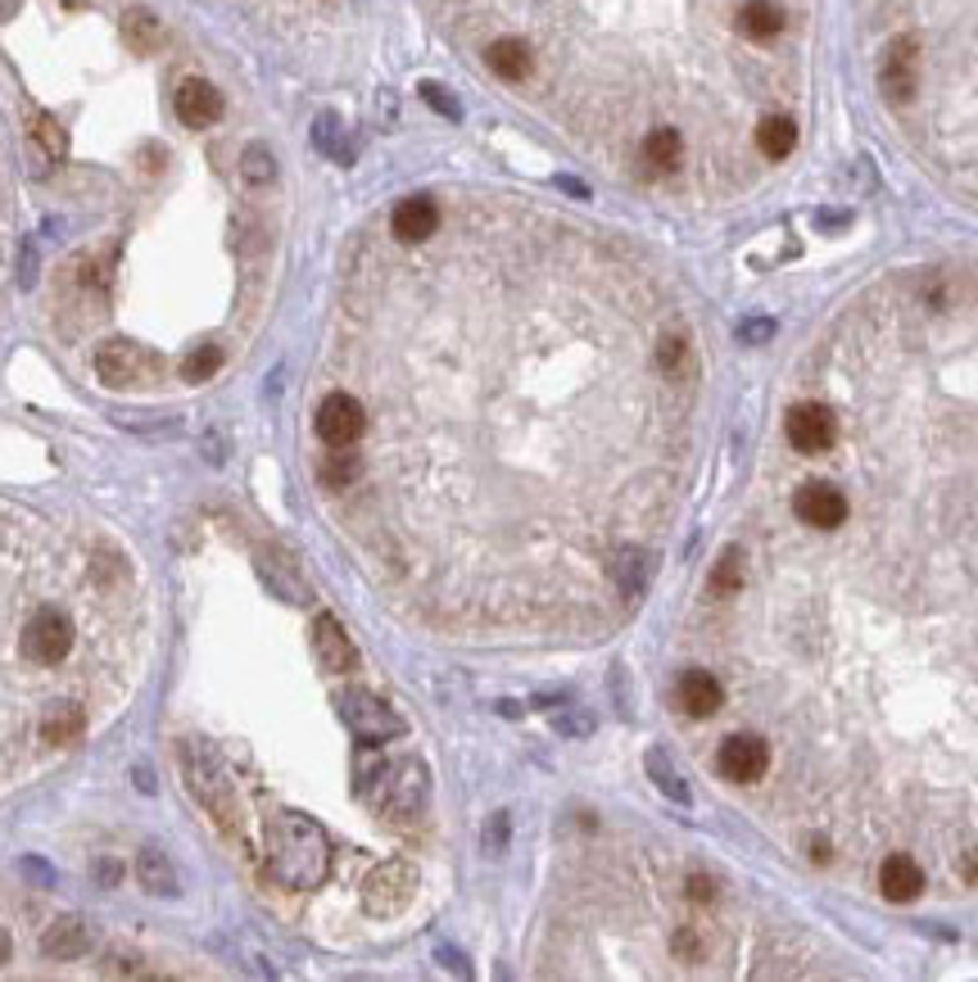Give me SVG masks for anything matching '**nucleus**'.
Segmentation results:
<instances>
[{"mask_svg": "<svg viewBox=\"0 0 978 982\" xmlns=\"http://www.w3.org/2000/svg\"><path fill=\"white\" fill-rule=\"evenodd\" d=\"M10 254H14V195H10L6 159H0V286H6V272H10Z\"/></svg>", "mask_w": 978, "mask_h": 982, "instance_id": "obj_28", "label": "nucleus"}, {"mask_svg": "<svg viewBox=\"0 0 978 982\" xmlns=\"http://www.w3.org/2000/svg\"><path fill=\"white\" fill-rule=\"evenodd\" d=\"M10 955H14V942H10V933H6V929H0V964H6Z\"/></svg>", "mask_w": 978, "mask_h": 982, "instance_id": "obj_46", "label": "nucleus"}, {"mask_svg": "<svg viewBox=\"0 0 978 982\" xmlns=\"http://www.w3.org/2000/svg\"><path fill=\"white\" fill-rule=\"evenodd\" d=\"M485 63L495 68L503 82H526L535 73V50L521 41V37H499L495 46L485 50Z\"/></svg>", "mask_w": 978, "mask_h": 982, "instance_id": "obj_19", "label": "nucleus"}, {"mask_svg": "<svg viewBox=\"0 0 978 982\" xmlns=\"http://www.w3.org/2000/svg\"><path fill=\"white\" fill-rule=\"evenodd\" d=\"M688 896H693V901H716V883H712L707 874H693V878H688Z\"/></svg>", "mask_w": 978, "mask_h": 982, "instance_id": "obj_42", "label": "nucleus"}, {"mask_svg": "<svg viewBox=\"0 0 978 982\" xmlns=\"http://www.w3.org/2000/svg\"><path fill=\"white\" fill-rule=\"evenodd\" d=\"M390 232L403 245H427L440 232V204L431 195H408L390 214Z\"/></svg>", "mask_w": 978, "mask_h": 982, "instance_id": "obj_12", "label": "nucleus"}, {"mask_svg": "<svg viewBox=\"0 0 978 982\" xmlns=\"http://www.w3.org/2000/svg\"><path fill=\"white\" fill-rule=\"evenodd\" d=\"M607 580H612V589H616L625 602L644 598V589H648V552L635 548V543L616 548L612 561H607Z\"/></svg>", "mask_w": 978, "mask_h": 982, "instance_id": "obj_17", "label": "nucleus"}, {"mask_svg": "<svg viewBox=\"0 0 978 982\" xmlns=\"http://www.w3.org/2000/svg\"><path fill=\"white\" fill-rule=\"evenodd\" d=\"M716 765H721V775L734 779V784H756V779L765 775V765H771V747H765L761 738L739 734V738H725V743H721Z\"/></svg>", "mask_w": 978, "mask_h": 982, "instance_id": "obj_11", "label": "nucleus"}, {"mask_svg": "<svg viewBox=\"0 0 978 982\" xmlns=\"http://www.w3.org/2000/svg\"><path fill=\"white\" fill-rule=\"evenodd\" d=\"M675 955H679V960H703L707 946H703V937H697L693 929H679V933H675Z\"/></svg>", "mask_w": 978, "mask_h": 982, "instance_id": "obj_39", "label": "nucleus"}, {"mask_svg": "<svg viewBox=\"0 0 978 982\" xmlns=\"http://www.w3.org/2000/svg\"><path fill=\"white\" fill-rule=\"evenodd\" d=\"M146 648L150 589L131 552L0 499V788L46 752L41 720L59 701L114 716Z\"/></svg>", "mask_w": 978, "mask_h": 982, "instance_id": "obj_1", "label": "nucleus"}, {"mask_svg": "<svg viewBox=\"0 0 978 982\" xmlns=\"http://www.w3.org/2000/svg\"><path fill=\"white\" fill-rule=\"evenodd\" d=\"M879 887H883L888 901H916L920 887H925V870L911 856H888L883 870H879Z\"/></svg>", "mask_w": 978, "mask_h": 982, "instance_id": "obj_21", "label": "nucleus"}, {"mask_svg": "<svg viewBox=\"0 0 978 982\" xmlns=\"http://www.w3.org/2000/svg\"><path fill=\"white\" fill-rule=\"evenodd\" d=\"M136 883H141L150 896H173L177 892V874H173V861L159 852V847H146L136 852Z\"/></svg>", "mask_w": 978, "mask_h": 982, "instance_id": "obj_24", "label": "nucleus"}, {"mask_svg": "<svg viewBox=\"0 0 978 982\" xmlns=\"http://www.w3.org/2000/svg\"><path fill=\"white\" fill-rule=\"evenodd\" d=\"M793 512H798L806 526H815V530H838V526L848 521V499L838 494L833 484L815 480V484H802V489H798Z\"/></svg>", "mask_w": 978, "mask_h": 982, "instance_id": "obj_13", "label": "nucleus"}, {"mask_svg": "<svg viewBox=\"0 0 978 982\" xmlns=\"http://www.w3.org/2000/svg\"><path fill=\"white\" fill-rule=\"evenodd\" d=\"M771 335H775V322H771V317H747V322L739 326V340H743V344H765Z\"/></svg>", "mask_w": 978, "mask_h": 982, "instance_id": "obj_38", "label": "nucleus"}, {"mask_svg": "<svg viewBox=\"0 0 978 982\" xmlns=\"http://www.w3.org/2000/svg\"><path fill=\"white\" fill-rule=\"evenodd\" d=\"M508 842H512V815H508V811H495V815L485 819L480 847H485L489 856H503V852H508Z\"/></svg>", "mask_w": 978, "mask_h": 982, "instance_id": "obj_35", "label": "nucleus"}, {"mask_svg": "<svg viewBox=\"0 0 978 982\" xmlns=\"http://www.w3.org/2000/svg\"><path fill=\"white\" fill-rule=\"evenodd\" d=\"M376 779H381V788H376V806H381L385 819H394V824H412L417 815L427 811L431 775H427V765L417 760V756H403V760L385 765Z\"/></svg>", "mask_w": 978, "mask_h": 982, "instance_id": "obj_4", "label": "nucleus"}, {"mask_svg": "<svg viewBox=\"0 0 978 982\" xmlns=\"http://www.w3.org/2000/svg\"><path fill=\"white\" fill-rule=\"evenodd\" d=\"M916 82H920V41H916V37L888 41L883 63H879L883 100H888V105H906V100L916 96Z\"/></svg>", "mask_w": 978, "mask_h": 982, "instance_id": "obj_8", "label": "nucleus"}, {"mask_svg": "<svg viewBox=\"0 0 978 982\" xmlns=\"http://www.w3.org/2000/svg\"><path fill=\"white\" fill-rule=\"evenodd\" d=\"M422 100H427L431 109H440L444 118H462V105H458L440 82H427V87H422Z\"/></svg>", "mask_w": 978, "mask_h": 982, "instance_id": "obj_37", "label": "nucleus"}, {"mask_svg": "<svg viewBox=\"0 0 978 982\" xmlns=\"http://www.w3.org/2000/svg\"><path fill=\"white\" fill-rule=\"evenodd\" d=\"M833 440H838V426L824 403H798L789 412V444L798 453H829Z\"/></svg>", "mask_w": 978, "mask_h": 982, "instance_id": "obj_10", "label": "nucleus"}, {"mask_svg": "<svg viewBox=\"0 0 978 982\" xmlns=\"http://www.w3.org/2000/svg\"><path fill=\"white\" fill-rule=\"evenodd\" d=\"M739 585H743V552L734 548V552H725V557L716 561V571H712V598H730V593H739Z\"/></svg>", "mask_w": 978, "mask_h": 982, "instance_id": "obj_34", "label": "nucleus"}, {"mask_svg": "<svg viewBox=\"0 0 978 982\" xmlns=\"http://www.w3.org/2000/svg\"><path fill=\"white\" fill-rule=\"evenodd\" d=\"M363 431H368V407H363V399H359V394L335 390V394H326V399H322V407H317V435H322V444H326V449L359 444V440H363Z\"/></svg>", "mask_w": 978, "mask_h": 982, "instance_id": "obj_7", "label": "nucleus"}, {"mask_svg": "<svg viewBox=\"0 0 978 982\" xmlns=\"http://www.w3.org/2000/svg\"><path fill=\"white\" fill-rule=\"evenodd\" d=\"M440 960H444V964H449V969H453V973H462V978H467V973H471V969H467V960H462V955H458V951H453V946H440Z\"/></svg>", "mask_w": 978, "mask_h": 982, "instance_id": "obj_44", "label": "nucleus"}, {"mask_svg": "<svg viewBox=\"0 0 978 982\" xmlns=\"http://www.w3.org/2000/svg\"><path fill=\"white\" fill-rule=\"evenodd\" d=\"M644 765H648V775H653V784H657V788H662V793H666L671 802H679V806H688V784H684V775H679V769L671 765V756H666V752H657V747H653V752L644 756Z\"/></svg>", "mask_w": 978, "mask_h": 982, "instance_id": "obj_29", "label": "nucleus"}, {"mask_svg": "<svg viewBox=\"0 0 978 982\" xmlns=\"http://www.w3.org/2000/svg\"><path fill=\"white\" fill-rule=\"evenodd\" d=\"M91 878H96V883H105V887H114V883L123 878V870H118V861H109V856H105V861H96V865H91Z\"/></svg>", "mask_w": 978, "mask_h": 982, "instance_id": "obj_41", "label": "nucleus"}, {"mask_svg": "<svg viewBox=\"0 0 978 982\" xmlns=\"http://www.w3.org/2000/svg\"><path fill=\"white\" fill-rule=\"evenodd\" d=\"M639 164L648 177H671L684 164V136L675 127H653L639 146Z\"/></svg>", "mask_w": 978, "mask_h": 982, "instance_id": "obj_18", "label": "nucleus"}, {"mask_svg": "<svg viewBox=\"0 0 978 982\" xmlns=\"http://www.w3.org/2000/svg\"><path fill=\"white\" fill-rule=\"evenodd\" d=\"M960 870H965V878H969V883H978V852H969Z\"/></svg>", "mask_w": 978, "mask_h": 982, "instance_id": "obj_45", "label": "nucleus"}, {"mask_svg": "<svg viewBox=\"0 0 978 982\" xmlns=\"http://www.w3.org/2000/svg\"><path fill=\"white\" fill-rule=\"evenodd\" d=\"M173 109H177V118H182L186 127H208V122L223 118V96H218L214 82L186 78V82L177 87V96H173Z\"/></svg>", "mask_w": 978, "mask_h": 982, "instance_id": "obj_15", "label": "nucleus"}, {"mask_svg": "<svg viewBox=\"0 0 978 982\" xmlns=\"http://www.w3.org/2000/svg\"><path fill=\"white\" fill-rule=\"evenodd\" d=\"M675 701H679L684 716L703 720V716H716V711H721L725 688H721V679L707 675V670H684V675H679V688H675Z\"/></svg>", "mask_w": 978, "mask_h": 982, "instance_id": "obj_16", "label": "nucleus"}, {"mask_svg": "<svg viewBox=\"0 0 978 982\" xmlns=\"http://www.w3.org/2000/svg\"><path fill=\"white\" fill-rule=\"evenodd\" d=\"M146 372H150V354L141 344H131V340H105L100 348H96V376L109 385V390H127V385H136V381H146Z\"/></svg>", "mask_w": 978, "mask_h": 982, "instance_id": "obj_9", "label": "nucleus"}, {"mask_svg": "<svg viewBox=\"0 0 978 982\" xmlns=\"http://www.w3.org/2000/svg\"><path fill=\"white\" fill-rule=\"evenodd\" d=\"M87 946H91V933H87V924H82L78 915H59V920L46 929V937H41L46 960H82Z\"/></svg>", "mask_w": 978, "mask_h": 982, "instance_id": "obj_20", "label": "nucleus"}, {"mask_svg": "<svg viewBox=\"0 0 978 982\" xmlns=\"http://www.w3.org/2000/svg\"><path fill=\"white\" fill-rule=\"evenodd\" d=\"M218 367H223V348H218V344H199V348H190L186 363H182V381L199 385V381L214 376Z\"/></svg>", "mask_w": 978, "mask_h": 982, "instance_id": "obj_32", "label": "nucleus"}, {"mask_svg": "<svg viewBox=\"0 0 978 982\" xmlns=\"http://www.w3.org/2000/svg\"><path fill=\"white\" fill-rule=\"evenodd\" d=\"M23 874H28V878H37L41 887H55V870H50V865H41V861H23Z\"/></svg>", "mask_w": 978, "mask_h": 982, "instance_id": "obj_43", "label": "nucleus"}, {"mask_svg": "<svg viewBox=\"0 0 978 982\" xmlns=\"http://www.w3.org/2000/svg\"><path fill=\"white\" fill-rule=\"evenodd\" d=\"M123 37H127V46L131 50H159L164 46V23L146 10V6H136V10H127V19H123Z\"/></svg>", "mask_w": 978, "mask_h": 982, "instance_id": "obj_27", "label": "nucleus"}, {"mask_svg": "<svg viewBox=\"0 0 978 982\" xmlns=\"http://www.w3.org/2000/svg\"><path fill=\"white\" fill-rule=\"evenodd\" d=\"M100 969H105V973H118V978H136V973H146V969H141V960H131V955H109Z\"/></svg>", "mask_w": 978, "mask_h": 982, "instance_id": "obj_40", "label": "nucleus"}, {"mask_svg": "<svg viewBox=\"0 0 978 982\" xmlns=\"http://www.w3.org/2000/svg\"><path fill=\"white\" fill-rule=\"evenodd\" d=\"M313 146H317L322 155H335L340 164L354 159V150L344 146V131H340V118H335V114H317V122H313Z\"/></svg>", "mask_w": 978, "mask_h": 982, "instance_id": "obj_31", "label": "nucleus"}, {"mask_svg": "<svg viewBox=\"0 0 978 982\" xmlns=\"http://www.w3.org/2000/svg\"><path fill=\"white\" fill-rule=\"evenodd\" d=\"M340 716H344L349 729H354V738H363L368 747H381V743H390V738H403V716L390 707V701H381L376 693H368V688L340 693Z\"/></svg>", "mask_w": 978, "mask_h": 982, "instance_id": "obj_6", "label": "nucleus"}, {"mask_svg": "<svg viewBox=\"0 0 978 982\" xmlns=\"http://www.w3.org/2000/svg\"><path fill=\"white\" fill-rule=\"evenodd\" d=\"M326 870H331L326 833L309 815L282 811L267 819V874L276 883L309 892V887H322Z\"/></svg>", "mask_w": 978, "mask_h": 982, "instance_id": "obj_2", "label": "nucleus"}, {"mask_svg": "<svg viewBox=\"0 0 978 982\" xmlns=\"http://www.w3.org/2000/svg\"><path fill=\"white\" fill-rule=\"evenodd\" d=\"M241 177H245V186H272V181H276V159H272V150H267V146H250V150L241 155Z\"/></svg>", "mask_w": 978, "mask_h": 982, "instance_id": "obj_33", "label": "nucleus"}, {"mask_svg": "<svg viewBox=\"0 0 978 982\" xmlns=\"http://www.w3.org/2000/svg\"><path fill=\"white\" fill-rule=\"evenodd\" d=\"M313 657L331 675H344V670L359 666V652H354V644H349V635L340 629L335 616H317L313 620Z\"/></svg>", "mask_w": 978, "mask_h": 982, "instance_id": "obj_14", "label": "nucleus"}, {"mask_svg": "<svg viewBox=\"0 0 978 982\" xmlns=\"http://www.w3.org/2000/svg\"><path fill=\"white\" fill-rule=\"evenodd\" d=\"M28 136H32V150H37V159H63V150H68V136H63V127H59V118H55V114L32 109V114H28Z\"/></svg>", "mask_w": 978, "mask_h": 982, "instance_id": "obj_26", "label": "nucleus"}, {"mask_svg": "<svg viewBox=\"0 0 978 982\" xmlns=\"http://www.w3.org/2000/svg\"><path fill=\"white\" fill-rule=\"evenodd\" d=\"M784 10L775 6V0H747V6L739 10V32L747 41H775L784 32Z\"/></svg>", "mask_w": 978, "mask_h": 982, "instance_id": "obj_22", "label": "nucleus"}, {"mask_svg": "<svg viewBox=\"0 0 978 982\" xmlns=\"http://www.w3.org/2000/svg\"><path fill=\"white\" fill-rule=\"evenodd\" d=\"M756 146H761L765 159H789V155L798 150V122H793L789 114L761 118V127H756Z\"/></svg>", "mask_w": 978, "mask_h": 982, "instance_id": "obj_25", "label": "nucleus"}, {"mask_svg": "<svg viewBox=\"0 0 978 982\" xmlns=\"http://www.w3.org/2000/svg\"><path fill=\"white\" fill-rule=\"evenodd\" d=\"M653 367H657L662 376H671V381L688 367V340H684L679 331H671V335L657 340V348H653Z\"/></svg>", "mask_w": 978, "mask_h": 982, "instance_id": "obj_30", "label": "nucleus"}, {"mask_svg": "<svg viewBox=\"0 0 978 982\" xmlns=\"http://www.w3.org/2000/svg\"><path fill=\"white\" fill-rule=\"evenodd\" d=\"M182 775H186V788L195 793V802L218 819V828L232 833L236 842H245L241 797H236V784L227 779L223 756L208 747V743H199V738H186V743H182Z\"/></svg>", "mask_w": 978, "mask_h": 982, "instance_id": "obj_3", "label": "nucleus"}, {"mask_svg": "<svg viewBox=\"0 0 978 982\" xmlns=\"http://www.w3.org/2000/svg\"><path fill=\"white\" fill-rule=\"evenodd\" d=\"M317 475H322V484H326V489H335V494H344V489H354V484H359V475H363V453H359L354 444H340V449H331V453L322 458Z\"/></svg>", "mask_w": 978, "mask_h": 982, "instance_id": "obj_23", "label": "nucleus"}, {"mask_svg": "<svg viewBox=\"0 0 978 982\" xmlns=\"http://www.w3.org/2000/svg\"><path fill=\"white\" fill-rule=\"evenodd\" d=\"M552 729L567 734V738H589V734H594V716H589V711H576V707H571V711H557V716H552Z\"/></svg>", "mask_w": 978, "mask_h": 982, "instance_id": "obj_36", "label": "nucleus"}, {"mask_svg": "<svg viewBox=\"0 0 978 982\" xmlns=\"http://www.w3.org/2000/svg\"><path fill=\"white\" fill-rule=\"evenodd\" d=\"M417 887H422V874H417V865L403 861V856H390V861H381V865L368 874V883H363V910H368L372 920H394L399 910H408V901L417 896Z\"/></svg>", "mask_w": 978, "mask_h": 982, "instance_id": "obj_5", "label": "nucleus"}]
</instances>
